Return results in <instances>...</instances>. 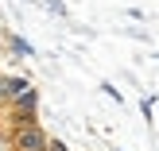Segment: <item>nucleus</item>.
Returning <instances> with one entry per match:
<instances>
[{
    "label": "nucleus",
    "mask_w": 159,
    "mask_h": 151,
    "mask_svg": "<svg viewBox=\"0 0 159 151\" xmlns=\"http://www.w3.org/2000/svg\"><path fill=\"white\" fill-rule=\"evenodd\" d=\"M47 140H51V136L43 132V124H39V120H23V124H16V128H12L16 151H43Z\"/></svg>",
    "instance_id": "obj_1"
},
{
    "label": "nucleus",
    "mask_w": 159,
    "mask_h": 151,
    "mask_svg": "<svg viewBox=\"0 0 159 151\" xmlns=\"http://www.w3.org/2000/svg\"><path fill=\"white\" fill-rule=\"evenodd\" d=\"M8 113H12V120H16V124L35 120V116H39V93H35V85H27L20 97H12V101H8Z\"/></svg>",
    "instance_id": "obj_2"
},
{
    "label": "nucleus",
    "mask_w": 159,
    "mask_h": 151,
    "mask_svg": "<svg viewBox=\"0 0 159 151\" xmlns=\"http://www.w3.org/2000/svg\"><path fill=\"white\" fill-rule=\"evenodd\" d=\"M27 78H16V74H0V105H8L12 97H20L23 89H27Z\"/></svg>",
    "instance_id": "obj_3"
},
{
    "label": "nucleus",
    "mask_w": 159,
    "mask_h": 151,
    "mask_svg": "<svg viewBox=\"0 0 159 151\" xmlns=\"http://www.w3.org/2000/svg\"><path fill=\"white\" fill-rule=\"evenodd\" d=\"M4 43H8V51H12L16 58H31V54H35V51H31V43H27V39H20V35H8Z\"/></svg>",
    "instance_id": "obj_4"
},
{
    "label": "nucleus",
    "mask_w": 159,
    "mask_h": 151,
    "mask_svg": "<svg viewBox=\"0 0 159 151\" xmlns=\"http://www.w3.org/2000/svg\"><path fill=\"white\" fill-rule=\"evenodd\" d=\"M152 109H155V101H152V97H144V101H140V113H144L148 120H152Z\"/></svg>",
    "instance_id": "obj_5"
}]
</instances>
